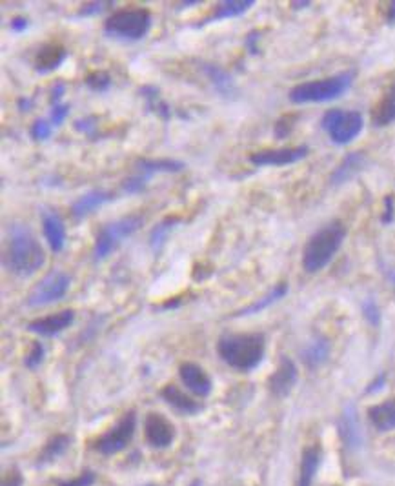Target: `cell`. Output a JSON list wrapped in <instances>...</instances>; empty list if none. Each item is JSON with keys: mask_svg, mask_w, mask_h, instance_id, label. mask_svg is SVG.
<instances>
[{"mask_svg": "<svg viewBox=\"0 0 395 486\" xmlns=\"http://www.w3.org/2000/svg\"><path fill=\"white\" fill-rule=\"evenodd\" d=\"M6 266L11 274L19 277H31L46 262L42 244L35 233L24 224H13L10 228V244L6 253Z\"/></svg>", "mask_w": 395, "mask_h": 486, "instance_id": "1", "label": "cell"}, {"mask_svg": "<svg viewBox=\"0 0 395 486\" xmlns=\"http://www.w3.org/2000/svg\"><path fill=\"white\" fill-rule=\"evenodd\" d=\"M217 351L228 366L239 371H250L264 357L266 339L262 333H228L219 339Z\"/></svg>", "mask_w": 395, "mask_h": 486, "instance_id": "2", "label": "cell"}, {"mask_svg": "<svg viewBox=\"0 0 395 486\" xmlns=\"http://www.w3.org/2000/svg\"><path fill=\"white\" fill-rule=\"evenodd\" d=\"M346 228L341 221H333L310 237L303 250V268L308 274H317L326 268L346 239Z\"/></svg>", "mask_w": 395, "mask_h": 486, "instance_id": "3", "label": "cell"}, {"mask_svg": "<svg viewBox=\"0 0 395 486\" xmlns=\"http://www.w3.org/2000/svg\"><path fill=\"white\" fill-rule=\"evenodd\" d=\"M353 84V72H342L332 77L321 78V81H310L297 84L292 87L288 93L289 101L294 104H321V102L335 101L339 97L352 87Z\"/></svg>", "mask_w": 395, "mask_h": 486, "instance_id": "4", "label": "cell"}, {"mask_svg": "<svg viewBox=\"0 0 395 486\" xmlns=\"http://www.w3.org/2000/svg\"><path fill=\"white\" fill-rule=\"evenodd\" d=\"M151 28V15L144 8H124L110 15L104 22V33L121 40L144 39Z\"/></svg>", "mask_w": 395, "mask_h": 486, "instance_id": "5", "label": "cell"}, {"mask_svg": "<svg viewBox=\"0 0 395 486\" xmlns=\"http://www.w3.org/2000/svg\"><path fill=\"white\" fill-rule=\"evenodd\" d=\"M142 222H144V217L139 215V213H133V215H126L122 219H117V221L106 224L99 231V235L95 239L93 259L104 260L106 257H110L117 246L121 244L124 239L133 235L142 226Z\"/></svg>", "mask_w": 395, "mask_h": 486, "instance_id": "6", "label": "cell"}, {"mask_svg": "<svg viewBox=\"0 0 395 486\" xmlns=\"http://www.w3.org/2000/svg\"><path fill=\"white\" fill-rule=\"evenodd\" d=\"M321 126L333 144L346 146L361 135L364 119L355 110H330L323 115Z\"/></svg>", "mask_w": 395, "mask_h": 486, "instance_id": "7", "label": "cell"}, {"mask_svg": "<svg viewBox=\"0 0 395 486\" xmlns=\"http://www.w3.org/2000/svg\"><path fill=\"white\" fill-rule=\"evenodd\" d=\"M69 284H72V279H69L68 274H64L62 270H51L35 284L33 290L29 292L28 299H26V303H28V306H33V308L57 303L68 294Z\"/></svg>", "mask_w": 395, "mask_h": 486, "instance_id": "8", "label": "cell"}, {"mask_svg": "<svg viewBox=\"0 0 395 486\" xmlns=\"http://www.w3.org/2000/svg\"><path fill=\"white\" fill-rule=\"evenodd\" d=\"M137 426V417L135 412H126L119 423L115 426H111L104 435L96 439L95 450H99L104 455H111V453H117L124 450L128 444H130L133 433H135Z\"/></svg>", "mask_w": 395, "mask_h": 486, "instance_id": "9", "label": "cell"}, {"mask_svg": "<svg viewBox=\"0 0 395 486\" xmlns=\"http://www.w3.org/2000/svg\"><path fill=\"white\" fill-rule=\"evenodd\" d=\"M308 146H295V148L259 149L248 157L253 166H288L303 160L308 155Z\"/></svg>", "mask_w": 395, "mask_h": 486, "instance_id": "10", "label": "cell"}, {"mask_svg": "<svg viewBox=\"0 0 395 486\" xmlns=\"http://www.w3.org/2000/svg\"><path fill=\"white\" fill-rule=\"evenodd\" d=\"M144 433L148 443L155 448H166L171 444L175 437V428L174 424L169 423L168 419L164 417L162 414H157V412H150L146 415L144 421Z\"/></svg>", "mask_w": 395, "mask_h": 486, "instance_id": "11", "label": "cell"}, {"mask_svg": "<svg viewBox=\"0 0 395 486\" xmlns=\"http://www.w3.org/2000/svg\"><path fill=\"white\" fill-rule=\"evenodd\" d=\"M40 219H42V231L46 241H48L49 250L53 253L64 250L66 246V226H64L62 219L53 210L42 208L40 210Z\"/></svg>", "mask_w": 395, "mask_h": 486, "instance_id": "12", "label": "cell"}, {"mask_svg": "<svg viewBox=\"0 0 395 486\" xmlns=\"http://www.w3.org/2000/svg\"><path fill=\"white\" fill-rule=\"evenodd\" d=\"M73 321H75V312L73 310H62V312L48 315V317L31 321L28 324V330L37 333V335H44V337H53V335L64 332L68 326H72Z\"/></svg>", "mask_w": 395, "mask_h": 486, "instance_id": "13", "label": "cell"}, {"mask_svg": "<svg viewBox=\"0 0 395 486\" xmlns=\"http://www.w3.org/2000/svg\"><path fill=\"white\" fill-rule=\"evenodd\" d=\"M367 164L368 157L364 151H350V153L342 157L337 168L333 169V174L330 175V183H332V186H341V184L350 183L353 177L361 174Z\"/></svg>", "mask_w": 395, "mask_h": 486, "instance_id": "14", "label": "cell"}, {"mask_svg": "<svg viewBox=\"0 0 395 486\" xmlns=\"http://www.w3.org/2000/svg\"><path fill=\"white\" fill-rule=\"evenodd\" d=\"M295 383H297V366L292 359L283 357L277 370L271 374L270 380H268L271 394L277 397H286L295 386Z\"/></svg>", "mask_w": 395, "mask_h": 486, "instance_id": "15", "label": "cell"}, {"mask_svg": "<svg viewBox=\"0 0 395 486\" xmlns=\"http://www.w3.org/2000/svg\"><path fill=\"white\" fill-rule=\"evenodd\" d=\"M178 376L186 385V388H190L199 397H206L212 392V379L204 371V368H201L195 362H183L178 368Z\"/></svg>", "mask_w": 395, "mask_h": 486, "instance_id": "16", "label": "cell"}, {"mask_svg": "<svg viewBox=\"0 0 395 486\" xmlns=\"http://www.w3.org/2000/svg\"><path fill=\"white\" fill-rule=\"evenodd\" d=\"M110 201H113V193L106 192V190H92V192L84 193V195H81V197L73 203V219H75V221H82V219L92 215L93 212H96L99 208H102L104 204L110 203Z\"/></svg>", "mask_w": 395, "mask_h": 486, "instance_id": "17", "label": "cell"}, {"mask_svg": "<svg viewBox=\"0 0 395 486\" xmlns=\"http://www.w3.org/2000/svg\"><path fill=\"white\" fill-rule=\"evenodd\" d=\"M201 69H203V73L206 75V78L210 81V84H212L213 90H215L219 95L224 97V99H233V97H235V81H233V77L226 69L213 62H203Z\"/></svg>", "mask_w": 395, "mask_h": 486, "instance_id": "18", "label": "cell"}, {"mask_svg": "<svg viewBox=\"0 0 395 486\" xmlns=\"http://www.w3.org/2000/svg\"><path fill=\"white\" fill-rule=\"evenodd\" d=\"M68 57V51L64 48L62 44L49 42L44 44L42 48L39 49V53L35 55V72L37 73H49L57 69L60 64L66 60Z\"/></svg>", "mask_w": 395, "mask_h": 486, "instance_id": "19", "label": "cell"}, {"mask_svg": "<svg viewBox=\"0 0 395 486\" xmlns=\"http://www.w3.org/2000/svg\"><path fill=\"white\" fill-rule=\"evenodd\" d=\"M395 122V82L385 92V95L371 108V124L376 128H386Z\"/></svg>", "mask_w": 395, "mask_h": 486, "instance_id": "20", "label": "cell"}, {"mask_svg": "<svg viewBox=\"0 0 395 486\" xmlns=\"http://www.w3.org/2000/svg\"><path fill=\"white\" fill-rule=\"evenodd\" d=\"M255 6V0H224L217 8L213 10L212 15H208L206 19L199 26L210 24V22H217V20L235 19V17H242L244 13L251 10Z\"/></svg>", "mask_w": 395, "mask_h": 486, "instance_id": "21", "label": "cell"}, {"mask_svg": "<svg viewBox=\"0 0 395 486\" xmlns=\"http://www.w3.org/2000/svg\"><path fill=\"white\" fill-rule=\"evenodd\" d=\"M160 395H162V399L166 401L171 408H175L177 412H180V414H195V412L201 410V405H199L197 401H193L190 395L184 394V392L175 385L164 386Z\"/></svg>", "mask_w": 395, "mask_h": 486, "instance_id": "22", "label": "cell"}, {"mask_svg": "<svg viewBox=\"0 0 395 486\" xmlns=\"http://www.w3.org/2000/svg\"><path fill=\"white\" fill-rule=\"evenodd\" d=\"M139 174L153 177L155 174H178L186 169V164L177 159H142L137 162Z\"/></svg>", "mask_w": 395, "mask_h": 486, "instance_id": "23", "label": "cell"}, {"mask_svg": "<svg viewBox=\"0 0 395 486\" xmlns=\"http://www.w3.org/2000/svg\"><path fill=\"white\" fill-rule=\"evenodd\" d=\"M183 222V219L177 215H169L166 219H162L160 222H157L150 231V237H148V242H150V250L153 253H160V250L164 248L166 241H168L169 233L175 230Z\"/></svg>", "mask_w": 395, "mask_h": 486, "instance_id": "24", "label": "cell"}, {"mask_svg": "<svg viewBox=\"0 0 395 486\" xmlns=\"http://www.w3.org/2000/svg\"><path fill=\"white\" fill-rule=\"evenodd\" d=\"M341 435L346 441L348 446H359L362 443V432L359 426V419H357V412L352 405H348L342 412L341 417Z\"/></svg>", "mask_w": 395, "mask_h": 486, "instance_id": "25", "label": "cell"}, {"mask_svg": "<svg viewBox=\"0 0 395 486\" xmlns=\"http://www.w3.org/2000/svg\"><path fill=\"white\" fill-rule=\"evenodd\" d=\"M368 419L370 423L381 432L395 428V401H385L381 405L371 406L368 410Z\"/></svg>", "mask_w": 395, "mask_h": 486, "instance_id": "26", "label": "cell"}, {"mask_svg": "<svg viewBox=\"0 0 395 486\" xmlns=\"http://www.w3.org/2000/svg\"><path fill=\"white\" fill-rule=\"evenodd\" d=\"M139 93L146 101V106H148V110H150L151 113H155V115L159 117V119H162L164 122H168L169 119H171V108H169L168 102L162 99L159 87L142 86L139 90Z\"/></svg>", "mask_w": 395, "mask_h": 486, "instance_id": "27", "label": "cell"}, {"mask_svg": "<svg viewBox=\"0 0 395 486\" xmlns=\"http://www.w3.org/2000/svg\"><path fill=\"white\" fill-rule=\"evenodd\" d=\"M286 292H288V284L279 283L277 286H275V288H271L270 292L264 295V297H260L259 301H255L253 304H250L248 308L241 310V312L237 313V317H246V315H253V313H259V312H262V310L270 308L271 304L277 303L279 299L285 297Z\"/></svg>", "mask_w": 395, "mask_h": 486, "instance_id": "28", "label": "cell"}, {"mask_svg": "<svg viewBox=\"0 0 395 486\" xmlns=\"http://www.w3.org/2000/svg\"><path fill=\"white\" fill-rule=\"evenodd\" d=\"M319 462H321V450L317 446L306 448L303 453V462H301L299 486H312Z\"/></svg>", "mask_w": 395, "mask_h": 486, "instance_id": "29", "label": "cell"}, {"mask_svg": "<svg viewBox=\"0 0 395 486\" xmlns=\"http://www.w3.org/2000/svg\"><path fill=\"white\" fill-rule=\"evenodd\" d=\"M328 353H330V342L323 337H317L310 342L306 350L303 351V359L310 368H315V366L323 364L326 361Z\"/></svg>", "mask_w": 395, "mask_h": 486, "instance_id": "30", "label": "cell"}, {"mask_svg": "<svg viewBox=\"0 0 395 486\" xmlns=\"http://www.w3.org/2000/svg\"><path fill=\"white\" fill-rule=\"evenodd\" d=\"M69 446V437L68 435H55L53 439H49V443L46 444V448L42 450V453L39 455V462H49L57 459L60 453L66 452V448Z\"/></svg>", "mask_w": 395, "mask_h": 486, "instance_id": "31", "label": "cell"}, {"mask_svg": "<svg viewBox=\"0 0 395 486\" xmlns=\"http://www.w3.org/2000/svg\"><path fill=\"white\" fill-rule=\"evenodd\" d=\"M84 84H86L92 92L104 93L111 87V75L108 72H102V69H99V72H92L86 78H84Z\"/></svg>", "mask_w": 395, "mask_h": 486, "instance_id": "32", "label": "cell"}, {"mask_svg": "<svg viewBox=\"0 0 395 486\" xmlns=\"http://www.w3.org/2000/svg\"><path fill=\"white\" fill-rule=\"evenodd\" d=\"M150 183V177H146L142 174H137L133 177L126 178L122 183V192L128 193V195H137V193H142L146 190V184Z\"/></svg>", "mask_w": 395, "mask_h": 486, "instance_id": "33", "label": "cell"}, {"mask_svg": "<svg viewBox=\"0 0 395 486\" xmlns=\"http://www.w3.org/2000/svg\"><path fill=\"white\" fill-rule=\"evenodd\" d=\"M295 121H297V115L280 117L279 121L275 122V126H274L275 137H277V139H279V140L286 139V137H288L289 133H292V130H294Z\"/></svg>", "mask_w": 395, "mask_h": 486, "instance_id": "34", "label": "cell"}, {"mask_svg": "<svg viewBox=\"0 0 395 486\" xmlns=\"http://www.w3.org/2000/svg\"><path fill=\"white\" fill-rule=\"evenodd\" d=\"M42 361H44V346L37 341L31 344V348H29L28 355H26L24 359V364L28 366L29 370H37V368L42 364Z\"/></svg>", "mask_w": 395, "mask_h": 486, "instance_id": "35", "label": "cell"}, {"mask_svg": "<svg viewBox=\"0 0 395 486\" xmlns=\"http://www.w3.org/2000/svg\"><path fill=\"white\" fill-rule=\"evenodd\" d=\"M362 315L367 317V321L371 324V326H379V323H381V312H379V306H377V303L371 297H368L367 301L362 303Z\"/></svg>", "mask_w": 395, "mask_h": 486, "instance_id": "36", "label": "cell"}, {"mask_svg": "<svg viewBox=\"0 0 395 486\" xmlns=\"http://www.w3.org/2000/svg\"><path fill=\"white\" fill-rule=\"evenodd\" d=\"M51 131H53V124L49 121H46V119H39V121L33 122L29 133H31V137H33L35 140H46L51 135Z\"/></svg>", "mask_w": 395, "mask_h": 486, "instance_id": "37", "label": "cell"}, {"mask_svg": "<svg viewBox=\"0 0 395 486\" xmlns=\"http://www.w3.org/2000/svg\"><path fill=\"white\" fill-rule=\"evenodd\" d=\"M106 8L108 2H87V4H82L77 17H95V15H101Z\"/></svg>", "mask_w": 395, "mask_h": 486, "instance_id": "38", "label": "cell"}, {"mask_svg": "<svg viewBox=\"0 0 395 486\" xmlns=\"http://www.w3.org/2000/svg\"><path fill=\"white\" fill-rule=\"evenodd\" d=\"M95 481V474L92 470H84L78 477L72 479V481H60L58 486H92Z\"/></svg>", "mask_w": 395, "mask_h": 486, "instance_id": "39", "label": "cell"}, {"mask_svg": "<svg viewBox=\"0 0 395 486\" xmlns=\"http://www.w3.org/2000/svg\"><path fill=\"white\" fill-rule=\"evenodd\" d=\"M75 130L84 133V135H95L96 117L90 115V117H84V119H78V121L75 122Z\"/></svg>", "mask_w": 395, "mask_h": 486, "instance_id": "40", "label": "cell"}, {"mask_svg": "<svg viewBox=\"0 0 395 486\" xmlns=\"http://www.w3.org/2000/svg\"><path fill=\"white\" fill-rule=\"evenodd\" d=\"M69 115V106L68 104H57V106L51 108V113H49V122L53 126H60L66 117Z\"/></svg>", "mask_w": 395, "mask_h": 486, "instance_id": "41", "label": "cell"}, {"mask_svg": "<svg viewBox=\"0 0 395 486\" xmlns=\"http://www.w3.org/2000/svg\"><path fill=\"white\" fill-rule=\"evenodd\" d=\"M395 219V201L392 195H386L385 197V210H383V215H381V222L385 224V226H388V224H392Z\"/></svg>", "mask_w": 395, "mask_h": 486, "instance_id": "42", "label": "cell"}, {"mask_svg": "<svg viewBox=\"0 0 395 486\" xmlns=\"http://www.w3.org/2000/svg\"><path fill=\"white\" fill-rule=\"evenodd\" d=\"M259 40H260V31L253 29V31H250V33L246 35L244 48L248 49L251 55H257L259 53Z\"/></svg>", "mask_w": 395, "mask_h": 486, "instance_id": "43", "label": "cell"}, {"mask_svg": "<svg viewBox=\"0 0 395 486\" xmlns=\"http://www.w3.org/2000/svg\"><path fill=\"white\" fill-rule=\"evenodd\" d=\"M22 485V476L17 470H10L2 479V486H20Z\"/></svg>", "mask_w": 395, "mask_h": 486, "instance_id": "44", "label": "cell"}, {"mask_svg": "<svg viewBox=\"0 0 395 486\" xmlns=\"http://www.w3.org/2000/svg\"><path fill=\"white\" fill-rule=\"evenodd\" d=\"M10 28L13 33H22L28 28V19L26 17H13L10 22Z\"/></svg>", "mask_w": 395, "mask_h": 486, "instance_id": "45", "label": "cell"}, {"mask_svg": "<svg viewBox=\"0 0 395 486\" xmlns=\"http://www.w3.org/2000/svg\"><path fill=\"white\" fill-rule=\"evenodd\" d=\"M64 92H66V84H64V82H57L53 86V90H51V104H53V106L60 104V99L64 97Z\"/></svg>", "mask_w": 395, "mask_h": 486, "instance_id": "46", "label": "cell"}, {"mask_svg": "<svg viewBox=\"0 0 395 486\" xmlns=\"http://www.w3.org/2000/svg\"><path fill=\"white\" fill-rule=\"evenodd\" d=\"M381 270H383V274H385V277H386V280L394 286V290H395V266H392V265H385V262H381Z\"/></svg>", "mask_w": 395, "mask_h": 486, "instance_id": "47", "label": "cell"}, {"mask_svg": "<svg viewBox=\"0 0 395 486\" xmlns=\"http://www.w3.org/2000/svg\"><path fill=\"white\" fill-rule=\"evenodd\" d=\"M386 20H388V24H395V2H390V4H388Z\"/></svg>", "mask_w": 395, "mask_h": 486, "instance_id": "48", "label": "cell"}, {"mask_svg": "<svg viewBox=\"0 0 395 486\" xmlns=\"http://www.w3.org/2000/svg\"><path fill=\"white\" fill-rule=\"evenodd\" d=\"M19 108H20V111H29L31 110V99H19Z\"/></svg>", "mask_w": 395, "mask_h": 486, "instance_id": "49", "label": "cell"}, {"mask_svg": "<svg viewBox=\"0 0 395 486\" xmlns=\"http://www.w3.org/2000/svg\"><path fill=\"white\" fill-rule=\"evenodd\" d=\"M201 4V0H190V2H180L178 4V10H184V8H193V6Z\"/></svg>", "mask_w": 395, "mask_h": 486, "instance_id": "50", "label": "cell"}, {"mask_svg": "<svg viewBox=\"0 0 395 486\" xmlns=\"http://www.w3.org/2000/svg\"><path fill=\"white\" fill-rule=\"evenodd\" d=\"M292 6L294 8H308L310 2H292Z\"/></svg>", "mask_w": 395, "mask_h": 486, "instance_id": "51", "label": "cell"}, {"mask_svg": "<svg viewBox=\"0 0 395 486\" xmlns=\"http://www.w3.org/2000/svg\"><path fill=\"white\" fill-rule=\"evenodd\" d=\"M144 486H157V485H144Z\"/></svg>", "mask_w": 395, "mask_h": 486, "instance_id": "52", "label": "cell"}]
</instances>
